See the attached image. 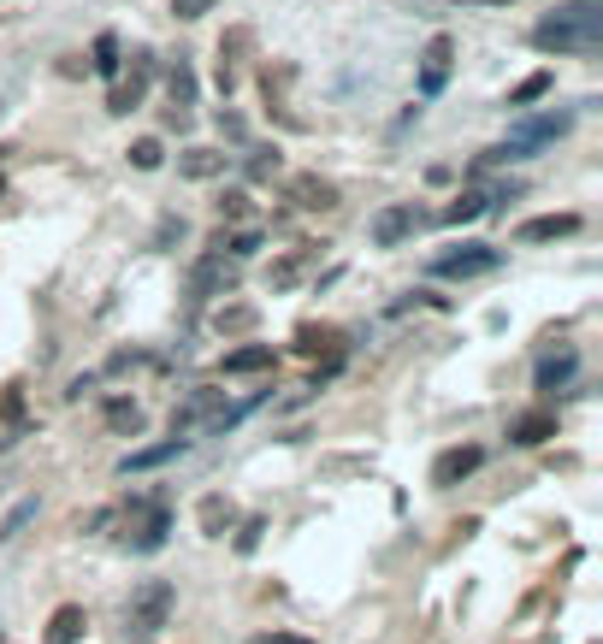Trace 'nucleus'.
I'll list each match as a JSON object with an SVG mask.
<instances>
[{
	"instance_id": "f257e3e1",
	"label": "nucleus",
	"mask_w": 603,
	"mask_h": 644,
	"mask_svg": "<svg viewBox=\"0 0 603 644\" xmlns=\"http://www.w3.org/2000/svg\"><path fill=\"white\" fill-rule=\"evenodd\" d=\"M533 48L544 54H598L603 48V0H574L533 24Z\"/></svg>"
},
{
	"instance_id": "f03ea898",
	"label": "nucleus",
	"mask_w": 603,
	"mask_h": 644,
	"mask_svg": "<svg viewBox=\"0 0 603 644\" xmlns=\"http://www.w3.org/2000/svg\"><path fill=\"white\" fill-rule=\"evenodd\" d=\"M113 515L125 520V544H131L136 556H154L160 544H166V532H172V509H166V497H131L125 509H113Z\"/></svg>"
},
{
	"instance_id": "7ed1b4c3",
	"label": "nucleus",
	"mask_w": 603,
	"mask_h": 644,
	"mask_svg": "<svg viewBox=\"0 0 603 644\" xmlns=\"http://www.w3.org/2000/svg\"><path fill=\"white\" fill-rule=\"evenodd\" d=\"M172 585L166 580H142L131 591V609H125V633H131V644H142V639H154L166 621H172Z\"/></svg>"
},
{
	"instance_id": "20e7f679",
	"label": "nucleus",
	"mask_w": 603,
	"mask_h": 644,
	"mask_svg": "<svg viewBox=\"0 0 603 644\" xmlns=\"http://www.w3.org/2000/svg\"><path fill=\"white\" fill-rule=\"evenodd\" d=\"M219 402H225V390H219V385H196L190 396H184V402H178V408H172V438H190V432H207V426H213V420L225 414Z\"/></svg>"
},
{
	"instance_id": "39448f33",
	"label": "nucleus",
	"mask_w": 603,
	"mask_h": 644,
	"mask_svg": "<svg viewBox=\"0 0 603 644\" xmlns=\"http://www.w3.org/2000/svg\"><path fill=\"white\" fill-rule=\"evenodd\" d=\"M503 266V249H491V243H462V249H450V255L432 260V278H485V272H497Z\"/></svg>"
},
{
	"instance_id": "423d86ee",
	"label": "nucleus",
	"mask_w": 603,
	"mask_h": 644,
	"mask_svg": "<svg viewBox=\"0 0 603 644\" xmlns=\"http://www.w3.org/2000/svg\"><path fill=\"white\" fill-rule=\"evenodd\" d=\"M148 83H154V54H148V48H136L131 71H119V77H113L107 113H136V107H142V95H148Z\"/></svg>"
},
{
	"instance_id": "0eeeda50",
	"label": "nucleus",
	"mask_w": 603,
	"mask_h": 644,
	"mask_svg": "<svg viewBox=\"0 0 603 644\" xmlns=\"http://www.w3.org/2000/svg\"><path fill=\"white\" fill-rule=\"evenodd\" d=\"M414 231H420V207H414V201H391V207L373 213V243H379V249H397V243H408Z\"/></svg>"
},
{
	"instance_id": "6e6552de",
	"label": "nucleus",
	"mask_w": 603,
	"mask_h": 644,
	"mask_svg": "<svg viewBox=\"0 0 603 644\" xmlns=\"http://www.w3.org/2000/svg\"><path fill=\"white\" fill-rule=\"evenodd\" d=\"M166 95H172L166 125L184 130V125H190V107H196V71H190V60H184V54H178V60H172V71H166Z\"/></svg>"
},
{
	"instance_id": "1a4fd4ad",
	"label": "nucleus",
	"mask_w": 603,
	"mask_h": 644,
	"mask_svg": "<svg viewBox=\"0 0 603 644\" xmlns=\"http://www.w3.org/2000/svg\"><path fill=\"white\" fill-rule=\"evenodd\" d=\"M290 201H296L302 213H332V207H343L337 184L320 178V172H296V178H290Z\"/></svg>"
},
{
	"instance_id": "9d476101",
	"label": "nucleus",
	"mask_w": 603,
	"mask_h": 644,
	"mask_svg": "<svg viewBox=\"0 0 603 644\" xmlns=\"http://www.w3.org/2000/svg\"><path fill=\"white\" fill-rule=\"evenodd\" d=\"M479 467H485V450H479V444H456V450H444L438 461H432V485L450 491V485H462V479L479 473Z\"/></svg>"
},
{
	"instance_id": "9b49d317",
	"label": "nucleus",
	"mask_w": 603,
	"mask_h": 644,
	"mask_svg": "<svg viewBox=\"0 0 603 644\" xmlns=\"http://www.w3.org/2000/svg\"><path fill=\"white\" fill-rule=\"evenodd\" d=\"M556 438V414L550 408H521V414H509V444L515 450H538V444H550Z\"/></svg>"
},
{
	"instance_id": "f8f14e48",
	"label": "nucleus",
	"mask_w": 603,
	"mask_h": 644,
	"mask_svg": "<svg viewBox=\"0 0 603 644\" xmlns=\"http://www.w3.org/2000/svg\"><path fill=\"white\" fill-rule=\"evenodd\" d=\"M568 125H574V113H544V119H527V125H515V130H509V148H515V154L527 160L533 148L556 142V136H562Z\"/></svg>"
},
{
	"instance_id": "ddd939ff",
	"label": "nucleus",
	"mask_w": 603,
	"mask_h": 644,
	"mask_svg": "<svg viewBox=\"0 0 603 644\" xmlns=\"http://www.w3.org/2000/svg\"><path fill=\"white\" fill-rule=\"evenodd\" d=\"M450 60H456V42L450 36H432L426 54H420V95H444L450 83Z\"/></svg>"
},
{
	"instance_id": "4468645a",
	"label": "nucleus",
	"mask_w": 603,
	"mask_h": 644,
	"mask_svg": "<svg viewBox=\"0 0 603 644\" xmlns=\"http://www.w3.org/2000/svg\"><path fill=\"white\" fill-rule=\"evenodd\" d=\"M190 290H196V296H231V290H237V260H225V255L196 260Z\"/></svg>"
},
{
	"instance_id": "2eb2a0df",
	"label": "nucleus",
	"mask_w": 603,
	"mask_h": 644,
	"mask_svg": "<svg viewBox=\"0 0 603 644\" xmlns=\"http://www.w3.org/2000/svg\"><path fill=\"white\" fill-rule=\"evenodd\" d=\"M249 42H255V36H249V24H231V30L219 36V89H225V95H231V89H237V77H243V54H249Z\"/></svg>"
},
{
	"instance_id": "dca6fc26",
	"label": "nucleus",
	"mask_w": 603,
	"mask_h": 644,
	"mask_svg": "<svg viewBox=\"0 0 603 644\" xmlns=\"http://www.w3.org/2000/svg\"><path fill=\"white\" fill-rule=\"evenodd\" d=\"M580 231V213H538L515 231V243H556V237H574Z\"/></svg>"
},
{
	"instance_id": "f3484780",
	"label": "nucleus",
	"mask_w": 603,
	"mask_h": 644,
	"mask_svg": "<svg viewBox=\"0 0 603 644\" xmlns=\"http://www.w3.org/2000/svg\"><path fill=\"white\" fill-rule=\"evenodd\" d=\"M267 367H278L272 343H243V349H231V355L219 361V373H225V379H243V373H267Z\"/></svg>"
},
{
	"instance_id": "a211bd4d",
	"label": "nucleus",
	"mask_w": 603,
	"mask_h": 644,
	"mask_svg": "<svg viewBox=\"0 0 603 644\" xmlns=\"http://www.w3.org/2000/svg\"><path fill=\"white\" fill-rule=\"evenodd\" d=\"M89 633V615H83V603H60L54 615H48V633H42V644H77Z\"/></svg>"
},
{
	"instance_id": "6ab92c4d",
	"label": "nucleus",
	"mask_w": 603,
	"mask_h": 644,
	"mask_svg": "<svg viewBox=\"0 0 603 644\" xmlns=\"http://www.w3.org/2000/svg\"><path fill=\"white\" fill-rule=\"evenodd\" d=\"M574 373H580V355L574 349H556V355H544L533 367V385L538 390H562V385H574Z\"/></svg>"
},
{
	"instance_id": "aec40b11",
	"label": "nucleus",
	"mask_w": 603,
	"mask_h": 644,
	"mask_svg": "<svg viewBox=\"0 0 603 644\" xmlns=\"http://www.w3.org/2000/svg\"><path fill=\"white\" fill-rule=\"evenodd\" d=\"M184 455V438H166V444H148V450H131L119 461V473L131 479V473H154V467H166V461H178Z\"/></svg>"
},
{
	"instance_id": "412c9836",
	"label": "nucleus",
	"mask_w": 603,
	"mask_h": 644,
	"mask_svg": "<svg viewBox=\"0 0 603 644\" xmlns=\"http://www.w3.org/2000/svg\"><path fill=\"white\" fill-rule=\"evenodd\" d=\"M225 160H231L225 148H184V154H178V172H184V178H196V184H207V178H219V172H225Z\"/></svg>"
},
{
	"instance_id": "4be33fe9",
	"label": "nucleus",
	"mask_w": 603,
	"mask_h": 644,
	"mask_svg": "<svg viewBox=\"0 0 603 644\" xmlns=\"http://www.w3.org/2000/svg\"><path fill=\"white\" fill-rule=\"evenodd\" d=\"M196 520H201V538H225L231 526H237V509H231V497H201V509H196Z\"/></svg>"
},
{
	"instance_id": "5701e85b",
	"label": "nucleus",
	"mask_w": 603,
	"mask_h": 644,
	"mask_svg": "<svg viewBox=\"0 0 603 644\" xmlns=\"http://www.w3.org/2000/svg\"><path fill=\"white\" fill-rule=\"evenodd\" d=\"M290 349H296V355H343V331H337V325H302Z\"/></svg>"
},
{
	"instance_id": "b1692460",
	"label": "nucleus",
	"mask_w": 603,
	"mask_h": 644,
	"mask_svg": "<svg viewBox=\"0 0 603 644\" xmlns=\"http://www.w3.org/2000/svg\"><path fill=\"white\" fill-rule=\"evenodd\" d=\"M95 71H101L107 83L125 71V54H119V36H113V30H101V36H95Z\"/></svg>"
},
{
	"instance_id": "393cba45",
	"label": "nucleus",
	"mask_w": 603,
	"mask_h": 644,
	"mask_svg": "<svg viewBox=\"0 0 603 644\" xmlns=\"http://www.w3.org/2000/svg\"><path fill=\"white\" fill-rule=\"evenodd\" d=\"M107 426H113V432H142V408H136L131 396H113V402H107Z\"/></svg>"
},
{
	"instance_id": "a878e982",
	"label": "nucleus",
	"mask_w": 603,
	"mask_h": 644,
	"mask_svg": "<svg viewBox=\"0 0 603 644\" xmlns=\"http://www.w3.org/2000/svg\"><path fill=\"white\" fill-rule=\"evenodd\" d=\"M255 320H261V314H255L249 302H225V308L213 314V331H255Z\"/></svg>"
},
{
	"instance_id": "bb28decb",
	"label": "nucleus",
	"mask_w": 603,
	"mask_h": 644,
	"mask_svg": "<svg viewBox=\"0 0 603 644\" xmlns=\"http://www.w3.org/2000/svg\"><path fill=\"white\" fill-rule=\"evenodd\" d=\"M485 207H491V195L468 190V195H456V201H450V207H444V219H450V225H468V219H479V213H485Z\"/></svg>"
},
{
	"instance_id": "cd10ccee",
	"label": "nucleus",
	"mask_w": 603,
	"mask_h": 644,
	"mask_svg": "<svg viewBox=\"0 0 603 644\" xmlns=\"http://www.w3.org/2000/svg\"><path fill=\"white\" fill-rule=\"evenodd\" d=\"M160 160H166V148H160V136H136V142H131V166H136V172H154Z\"/></svg>"
},
{
	"instance_id": "c85d7f7f",
	"label": "nucleus",
	"mask_w": 603,
	"mask_h": 644,
	"mask_svg": "<svg viewBox=\"0 0 603 644\" xmlns=\"http://www.w3.org/2000/svg\"><path fill=\"white\" fill-rule=\"evenodd\" d=\"M278 166H284V154H278V148H249V178H255V184L278 178Z\"/></svg>"
},
{
	"instance_id": "c756f323",
	"label": "nucleus",
	"mask_w": 603,
	"mask_h": 644,
	"mask_svg": "<svg viewBox=\"0 0 603 644\" xmlns=\"http://www.w3.org/2000/svg\"><path fill=\"white\" fill-rule=\"evenodd\" d=\"M30 520H36V497H30V503H18V509H12V515L0 520V544H12V538H18V532H24V526H30Z\"/></svg>"
},
{
	"instance_id": "7c9ffc66",
	"label": "nucleus",
	"mask_w": 603,
	"mask_h": 644,
	"mask_svg": "<svg viewBox=\"0 0 603 644\" xmlns=\"http://www.w3.org/2000/svg\"><path fill=\"white\" fill-rule=\"evenodd\" d=\"M538 95H550V71H533V77L509 95V107H527V101H538Z\"/></svg>"
},
{
	"instance_id": "2f4dec72",
	"label": "nucleus",
	"mask_w": 603,
	"mask_h": 644,
	"mask_svg": "<svg viewBox=\"0 0 603 644\" xmlns=\"http://www.w3.org/2000/svg\"><path fill=\"white\" fill-rule=\"evenodd\" d=\"M219 219H231V225L249 219V190H225L219 195Z\"/></svg>"
},
{
	"instance_id": "473e14b6",
	"label": "nucleus",
	"mask_w": 603,
	"mask_h": 644,
	"mask_svg": "<svg viewBox=\"0 0 603 644\" xmlns=\"http://www.w3.org/2000/svg\"><path fill=\"white\" fill-rule=\"evenodd\" d=\"M225 249H231V260H249L255 249H261V231H237L231 243H219V255H225Z\"/></svg>"
},
{
	"instance_id": "72a5a7b5",
	"label": "nucleus",
	"mask_w": 603,
	"mask_h": 644,
	"mask_svg": "<svg viewBox=\"0 0 603 644\" xmlns=\"http://www.w3.org/2000/svg\"><path fill=\"white\" fill-rule=\"evenodd\" d=\"M296 278H302V260H296V255H290V260H278V266L267 272V284H272V290H290Z\"/></svg>"
},
{
	"instance_id": "f704fd0d",
	"label": "nucleus",
	"mask_w": 603,
	"mask_h": 644,
	"mask_svg": "<svg viewBox=\"0 0 603 644\" xmlns=\"http://www.w3.org/2000/svg\"><path fill=\"white\" fill-rule=\"evenodd\" d=\"M261 532H267V520H243V526H237V550L255 556V550H261Z\"/></svg>"
},
{
	"instance_id": "c9c22d12",
	"label": "nucleus",
	"mask_w": 603,
	"mask_h": 644,
	"mask_svg": "<svg viewBox=\"0 0 603 644\" xmlns=\"http://www.w3.org/2000/svg\"><path fill=\"white\" fill-rule=\"evenodd\" d=\"M213 6H219V0H172L178 18H201V12H213Z\"/></svg>"
},
{
	"instance_id": "e433bc0d",
	"label": "nucleus",
	"mask_w": 603,
	"mask_h": 644,
	"mask_svg": "<svg viewBox=\"0 0 603 644\" xmlns=\"http://www.w3.org/2000/svg\"><path fill=\"white\" fill-rule=\"evenodd\" d=\"M219 130H225V136H231V142H243V136H249V125H243V119H237V113H219Z\"/></svg>"
},
{
	"instance_id": "4c0bfd02",
	"label": "nucleus",
	"mask_w": 603,
	"mask_h": 644,
	"mask_svg": "<svg viewBox=\"0 0 603 644\" xmlns=\"http://www.w3.org/2000/svg\"><path fill=\"white\" fill-rule=\"evenodd\" d=\"M255 644H308V639H296V633H261Z\"/></svg>"
},
{
	"instance_id": "58836bf2",
	"label": "nucleus",
	"mask_w": 603,
	"mask_h": 644,
	"mask_svg": "<svg viewBox=\"0 0 603 644\" xmlns=\"http://www.w3.org/2000/svg\"><path fill=\"white\" fill-rule=\"evenodd\" d=\"M0 195H6V178H0Z\"/></svg>"
}]
</instances>
